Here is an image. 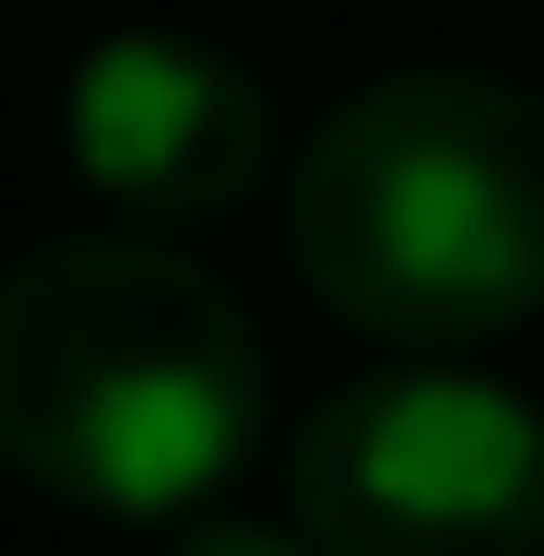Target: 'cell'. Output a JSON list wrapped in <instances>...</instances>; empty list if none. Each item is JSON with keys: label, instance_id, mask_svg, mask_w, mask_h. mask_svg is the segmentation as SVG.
Returning <instances> with one entry per match:
<instances>
[{"label": "cell", "instance_id": "obj_1", "mask_svg": "<svg viewBox=\"0 0 544 556\" xmlns=\"http://www.w3.org/2000/svg\"><path fill=\"white\" fill-rule=\"evenodd\" d=\"M273 420L248 298L174 236L0 260V470L87 519H199Z\"/></svg>", "mask_w": 544, "mask_h": 556}, {"label": "cell", "instance_id": "obj_3", "mask_svg": "<svg viewBox=\"0 0 544 556\" xmlns=\"http://www.w3.org/2000/svg\"><path fill=\"white\" fill-rule=\"evenodd\" d=\"M284 519L309 556H544V408L470 358L359 371L284 433Z\"/></svg>", "mask_w": 544, "mask_h": 556}, {"label": "cell", "instance_id": "obj_5", "mask_svg": "<svg viewBox=\"0 0 544 556\" xmlns=\"http://www.w3.org/2000/svg\"><path fill=\"white\" fill-rule=\"evenodd\" d=\"M162 556H309L298 519H236V507H199V519H174V544Z\"/></svg>", "mask_w": 544, "mask_h": 556}, {"label": "cell", "instance_id": "obj_4", "mask_svg": "<svg viewBox=\"0 0 544 556\" xmlns=\"http://www.w3.org/2000/svg\"><path fill=\"white\" fill-rule=\"evenodd\" d=\"M62 149H75L87 199L124 211V236H186L273 186L284 124L236 50L186 38V25H124L62 87Z\"/></svg>", "mask_w": 544, "mask_h": 556}, {"label": "cell", "instance_id": "obj_2", "mask_svg": "<svg viewBox=\"0 0 544 556\" xmlns=\"http://www.w3.org/2000/svg\"><path fill=\"white\" fill-rule=\"evenodd\" d=\"M298 285L396 358H470L544 309V100L483 62L371 75L284 174Z\"/></svg>", "mask_w": 544, "mask_h": 556}]
</instances>
